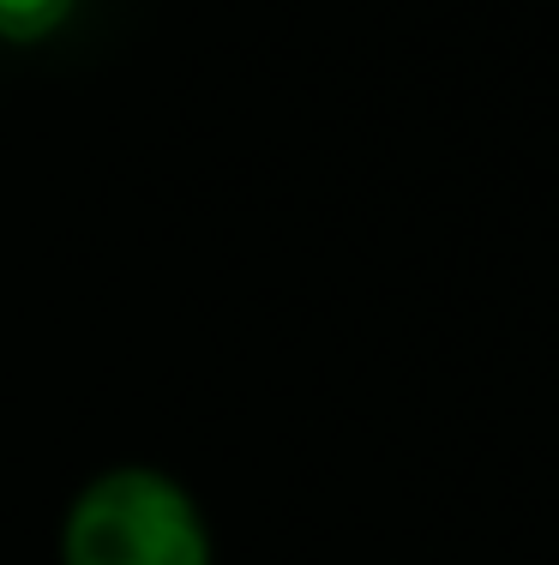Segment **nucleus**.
Here are the masks:
<instances>
[{"label": "nucleus", "mask_w": 559, "mask_h": 565, "mask_svg": "<svg viewBox=\"0 0 559 565\" xmlns=\"http://www.w3.org/2000/svg\"><path fill=\"white\" fill-rule=\"evenodd\" d=\"M61 565H211L198 505L163 469H103L66 511Z\"/></svg>", "instance_id": "1"}, {"label": "nucleus", "mask_w": 559, "mask_h": 565, "mask_svg": "<svg viewBox=\"0 0 559 565\" xmlns=\"http://www.w3.org/2000/svg\"><path fill=\"white\" fill-rule=\"evenodd\" d=\"M73 12V0H0V36L7 43H43Z\"/></svg>", "instance_id": "2"}]
</instances>
